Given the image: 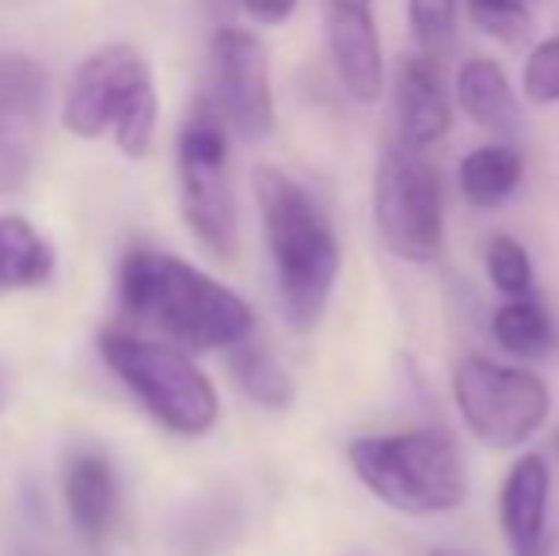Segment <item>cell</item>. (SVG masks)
<instances>
[{"label":"cell","instance_id":"1","mask_svg":"<svg viewBox=\"0 0 559 556\" xmlns=\"http://www.w3.org/2000/svg\"><path fill=\"white\" fill-rule=\"evenodd\" d=\"M118 301L187 351H233L255 332V312L236 289L160 248L126 252Z\"/></svg>","mask_w":559,"mask_h":556},{"label":"cell","instance_id":"2","mask_svg":"<svg viewBox=\"0 0 559 556\" xmlns=\"http://www.w3.org/2000/svg\"><path fill=\"white\" fill-rule=\"evenodd\" d=\"M251 187H255V206L263 217L266 252H271L286 320L297 332H312L332 301L338 268H343L338 237L324 206L289 171L259 164Z\"/></svg>","mask_w":559,"mask_h":556},{"label":"cell","instance_id":"3","mask_svg":"<svg viewBox=\"0 0 559 556\" xmlns=\"http://www.w3.org/2000/svg\"><path fill=\"white\" fill-rule=\"evenodd\" d=\"M354 476L384 507L407 519L449 514L468 499V469L461 446L435 427L396 430V435H361L346 446Z\"/></svg>","mask_w":559,"mask_h":556},{"label":"cell","instance_id":"4","mask_svg":"<svg viewBox=\"0 0 559 556\" xmlns=\"http://www.w3.org/2000/svg\"><path fill=\"white\" fill-rule=\"evenodd\" d=\"M61 122L76 138L111 134L126 156H145L160 122V96L148 61L126 43L92 50L66 84Z\"/></svg>","mask_w":559,"mask_h":556},{"label":"cell","instance_id":"5","mask_svg":"<svg viewBox=\"0 0 559 556\" xmlns=\"http://www.w3.org/2000/svg\"><path fill=\"white\" fill-rule=\"evenodd\" d=\"M99 355H104L107 370L138 397L141 409L171 435L202 438L214 430L217 416H222L217 389L183 355V347L133 332H104Z\"/></svg>","mask_w":559,"mask_h":556},{"label":"cell","instance_id":"6","mask_svg":"<svg viewBox=\"0 0 559 556\" xmlns=\"http://www.w3.org/2000/svg\"><path fill=\"white\" fill-rule=\"evenodd\" d=\"M176 171L179 206L194 240L217 260H233L240 229H236V194L228 176V127L210 99H199L179 127Z\"/></svg>","mask_w":559,"mask_h":556},{"label":"cell","instance_id":"7","mask_svg":"<svg viewBox=\"0 0 559 556\" xmlns=\"http://www.w3.org/2000/svg\"><path fill=\"white\" fill-rule=\"evenodd\" d=\"M373 225L404 263H435L445 248V187L427 153L384 145L373 176Z\"/></svg>","mask_w":559,"mask_h":556},{"label":"cell","instance_id":"8","mask_svg":"<svg viewBox=\"0 0 559 556\" xmlns=\"http://www.w3.org/2000/svg\"><path fill=\"white\" fill-rule=\"evenodd\" d=\"M453 401L464 427L491 450L525 446L552 412V393L533 370L468 355L453 370Z\"/></svg>","mask_w":559,"mask_h":556},{"label":"cell","instance_id":"9","mask_svg":"<svg viewBox=\"0 0 559 556\" xmlns=\"http://www.w3.org/2000/svg\"><path fill=\"white\" fill-rule=\"evenodd\" d=\"M210 104L225 127L243 141H259L274 130L271 50L255 31L222 27L210 43Z\"/></svg>","mask_w":559,"mask_h":556},{"label":"cell","instance_id":"10","mask_svg":"<svg viewBox=\"0 0 559 556\" xmlns=\"http://www.w3.org/2000/svg\"><path fill=\"white\" fill-rule=\"evenodd\" d=\"M46 134V73L27 54H0V194L31 179Z\"/></svg>","mask_w":559,"mask_h":556},{"label":"cell","instance_id":"11","mask_svg":"<svg viewBox=\"0 0 559 556\" xmlns=\"http://www.w3.org/2000/svg\"><path fill=\"white\" fill-rule=\"evenodd\" d=\"M453 92L445 84L442 58L412 50L400 58L392 76V115H389V145L407 153H427L453 127Z\"/></svg>","mask_w":559,"mask_h":556},{"label":"cell","instance_id":"12","mask_svg":"<svg viewBox=\"0 0 559 556\" xmlns=\"http://www.w3.org/2000/svg\"><path fill=\"white\" fill-rule=\"evenodd\" d=\"M552 469L540 453H525L510 465L499 492V527L514 556H545Z\"/></svg>","mask_w":559,"mask_h":556},{"label":"cell","instance_id":"13","mask_svg":"<svg viewBox=\"0 0 559 556\" xmlns=\"http://www.w3.org/2000/svg\"><path fill=\"white\" fill-rule=\"evenodd\" d=\"M320 20H324L328 58L346 96L358 104H377L384 92V46L377 12H338Z\"/></svg>","mask_w":559,"mask_h":556},{"label":"cell","instance_id":"14","mask_svg":"<svg viewBox=\"0 0 559 556\" xmlns=\"http://www.w3.org/2000/svg\"><path fill=\"white\" fill-rule=\"evenodd\" d=\"M453 99L479 130L495 138H514L522 130V99L510 84L507 69L495 58H464L453 81Z\"/></svg>","mask_w":559,"mask_h":556},{"label":"cell","instance_id":"15","mask_svg":"<svg viewBox=\"0 0 559 556\" xmlns=\"http://www.w3.org/2000/svg\"><path fill=\"white\" fill-rule=\"evenodd\" d=\"M66 511L88 545H104L118 519V481L99 450H81L66 465Z\"/></svg>","mask_w":559,"mask_h":556},{"label":"cell","instance_id":"16","mask_svg":"<svg viewBox=\"0 0 559 556\" xmlns=\"http://www.w3.org/2000/svg\"><path fill=\"white\" fill-rule=\"evenodd\" d=\"M525 179V156L510 141H491V145L472 149L456 168V184L468 206L495 210L522 187Z\"/></svg>","mask_w":559,"mask_h":556},{"label":"cell","instance_id":"17","mask_svg":"<svg viewBox=\"0 0 559 556\" xmlns=\"http://www.w3.org/2000/svg\"><path fill=\"white\" fill-rule=\"evenodd\" d=\"M58 256L27 217L0 214V297L15 289H38L53 279Z\"/></svg>","mask_w":559,"mask_h":556},{"label":"cell","instance_id":"18","mask_svg":"<svg viewBox=\"0 0 559 556\" xmlns=\"http://www.w3.org/2000/svg\"><path fill=\"white\" fill-rule=\"evenodd\" d=\"M491 335L502 351L518 358H545L556 347L552 317L533 297H510L491 320Z\"/></svg>","mask_w":559,"mask_h":556},{"label":"cell","instance_id":"19","mask_svg":"<svg viewBox=\"0 0 559 556\" xmlns=\"http://www.w3.org/2000/svg\"><path fill=\"white\" fill-rule=\"evenodd\" d=\"M233 374L243 393L255 404H263V409L278 412V409H289V401H294V381H289L286 366L266 347H259V343L248 340V343H240V347H233Z\"/></svg>","mask_w":559,"mask_h":556},{"label":"cell","instance_id":"20","mask_svg":"<svg viewBox=\"0 0 559 556\" xmlns=\"http://www.w3.org/2000/svg\"><path fill=\"white\" fill-rule=\"evenodd\" d=\"M461 0H407V27H412L415 50L442 58L456 38Z\"/></svg>","mask_w":559,"mask_h":556},{"label":"cell","instance_id":"21","mask_svg":"<svg viewBox=\"0 0 559 556\" xmlns=\"http://www.w3.org/2000/svg\"><path fill=\"white\" fill-rule=\"evenodd\" d=\"M484 268L487 279L499 294L507 297H530L533 286V260L525 252V245H518L514 237L499 233V237L487 240V252H484Z\"/></svg>","mask_w":559,"mask_h":556},{"label":"cell","instance_id":"22","mask_svg":"<svg viewBox=\"0 0 559 556\" xmlns=\"http://www.w3.org/2000/svg\"><path fill=\"white\" fill-rule=\"evenodd\" d=\"M464 12L499 43H522L530 31V0H464Z\"/></svg>","mask_w":559,"mask_h":556},{"label":"cell","instance_id":"23","mask_svg":"<svg viewBox=\"0 0 559 556\" xmlns=\"http://www.w3.org/2000/svg\"><path fill=\"white\" fill-rule=\"evenodd\" d=\"M522 92L530 104H559V38H545L530 50L522 69Z\"/></svg>","mask_w":559,"mask_h":556},{"label":"cell","instance_id":"24","mask_svg":"<svg viewBox=\"0 0 559 556\" xmlns=\"http://www.w3.org/2000/svg\"><path fill=\"white\" fill-rule=\"evenodd\" d=\"M240 8L263 27H278V23H286L294 15L297 0H240Z\"/></svg>","mask_w":559,"mask_h":556},{"label":"cell","instance_id":"25","mask_svg":"<svg viewBox=\"0 0 559 556\" xmlns=\"http://www.w3.org/2000/svg\"><path fill=\"white\" fill-rule=\"evenodd\" d=\"M338 12H373V0H320V15Z\"/></svg>","mask_w":559,"mask_h":556},{"label":"cell","instance_id":"26","mask_svg":"<svg viewBox=\"0 0 559 556\" xmlns=\"http://www.w3.org/2000/svg\"><path fill=\"white\" fill-rule=\"evenodd\" d=\"M427 556H461V553H453V549H430Z\"/></svg>","mask_w":559,"mask_h":556}]
</instances>
